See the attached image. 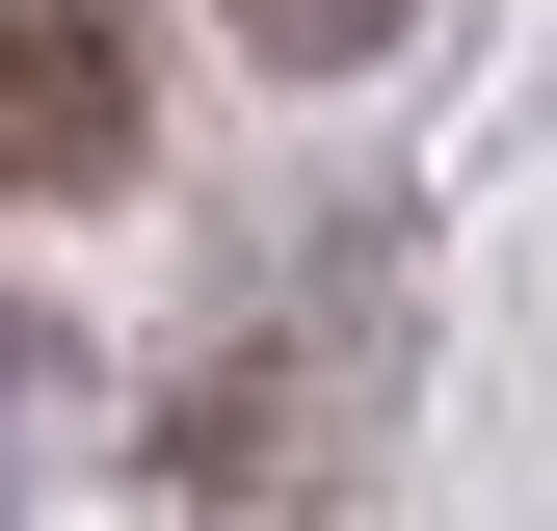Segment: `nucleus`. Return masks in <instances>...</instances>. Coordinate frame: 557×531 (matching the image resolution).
<instances>
[{"label":"nucleus","mask_w":557,"mask_h":531,"mask_svg":"<svg viewBox=\"0 0 557 531\" xmlns=\"http://www.w3.org/2000/svg\"><path fill=\"white\" fill-rule=\"evenodd\" d=\"M213 27L265 53V81H372V53H398V27H425V0H213Z\"/></svg>","instance_id":"obj_3"},{"label":"nucleus","mask_w":557,"mask_h":531,"mask_svg":"<svg viewBox=\"0 0 557 531\" xmlns=\"http://www.w3.org/2000/svg\"><path fill=\"white\" fill-rule=\"evenodd\" d=\"M398 425V239H319L293 293H239L160 398V531H345Z\"/></svg>","instance_id":"obj_1"},{"label":"nucleus","mask_w":557,"mask_h":531,"mask_svg":"<svg viewBox=\"0 0 557 531\" xmlns=\"http://www.w3.org/2000/svg\"><path fill=\"white\" fill-rule=\"evenodd\" d=\"M133 160H160V53H133V0H0V186H27V213H107Z\"/></svg>","instance_id":"obj_2"}]
</instances>
